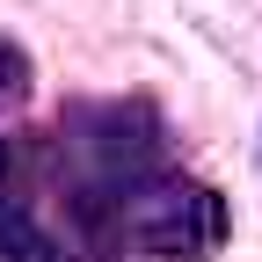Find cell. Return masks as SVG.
<instances>
[{
    "label": "cell",
    "mask_w": 262,
    "mask_h": 262,
    "mask_svg": "<svg viewBox=\"0 0 262 262\" xmlns=\"http://www.w3.org/2000/svg\"><path fill=\"white\" fill-rule=\"evenodd\" d=\"M15 168H22V160H15V146H8V139H0V196H8V189H15Z\"/></svg>",
    "instance_id": "5"
},
{
    "label": "cell",
    "mask_w": 262,
    "mask_h": 262,
    "mask_svg": "<svg viewBox=\"0 0 262 262\" xmlns=\"http://www.w3.org/2000/svg\"><path fill=\"white\" fill-rule=\"evenodd\" d=\"M88 219L110 248L160 255V262H204L226 241V204L204 182H139L124 196H88Z\"/></svg>",
    "instance_id": "1"
},
{
    "label": "cell",
    "mask_w": 262,
    "mask_h": 262,
    "mask_svg": "<svg viewBox=\"0 0 262 262\" xmlns=\"http://www.w3.org/2000/svg\"><path fill=\"white\" fill-rule=\"evenodd\" d=\"M29 80H37L29 51H22L15 37H0V110H8V102H22V95H29Z\"/></svg>",
    "instance_id": "4"
},
{
    "label": "cell",
    "mask_w": 262,
    "mask_h": 262,
    "mask_svg": "<svg viewBox=\"0 0 262 262\" xmlns=\"http://www.w3.org/2000/svg\"><path fill=\"white\" fill-rule=\"evenodd\" d=\"M0 262H73L51 233L29 211H15V204H0Z\"/></svg>",
    "instance_id": "3"
},
{
    "label": "cell",
    "mask_w": 262,
    "mask_h": 262,
    "mask_svg": "<svg viewBox=\"0 0 262 262\" xmlns=\"http://www.w3.org/2000/svg\"><path fill=\"white\" fill-rule=\"evenodd\" d=\"M73 146H80V160L95 168V189L88 196H124V189L153 182L160 131H153V117L139 102H110V110H88L73 124Z\"/></svg>",
    "instance_id": "2"
}]
</instances>
